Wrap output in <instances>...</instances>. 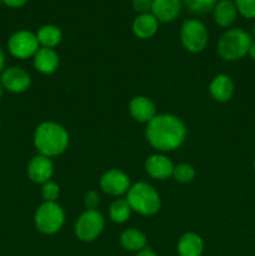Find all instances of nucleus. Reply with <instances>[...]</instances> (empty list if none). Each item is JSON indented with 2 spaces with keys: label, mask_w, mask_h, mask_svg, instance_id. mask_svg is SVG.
<instances>
[{
  "label": "nucleus",
  "mask_w": 255,
  "mask_h": 256,
  "mask_svg": "<svg viewBox=\"0 0 255 256\" xmlns=\"http://www.w3.org/2000/svg\"><path fill=\"white\" fill-rule=\"evenodd\" d=\"M130 115L138 122L148 124L156 115V106L152 99L142 95L132 98L129 104Z\"/></svg>",
  "instance_id": "14"
},
{
  "label": "nucleus",
  "mask_w": 255,
  "mask_h": 256,
  "mask_svg": "<svg viewBox=\"0 0 255 256\" xmlns=\"http://www.w3.org/2000/svg\"><path fill=\"white\" fill-rule=\"evenodd\" d=\"M34 145L40 155L54 158L62 155L69 146V132L55 122H44L34 132Z\"/></svg>",
  "instance_id": "2"
},
{
  "label": "nucleus",
  "mask_w": 255,
  "mask_h": 256,
  "mask_svg": "<svg viewBox=\"0 0 255 256\" xmlns=\"http://www.w3.org/2000/svg\"><path fill=\"white\" fill-rule=\"evenodd\" d=\"M0 4H2V0H0Z\"/></svg>",
  "instance_id": "37"
},
{
  "label": "nucleus",
  "mask_w": 255,
  "mask_h": 256,
  "mask_svg": "<svg viewBox=\"0 0 255 256\" xmlns=\"http://www.w3.org/2000/svg\"><path fill=\"white\" fill-rule=\"evenodd\" d=\"M186 134L184 122L172 114H156L148 122L145 130L148 142L162 152H172L182 146Z\"/></svg>",
  "instance_id": "1"
},
{
  "label": "nucleus",
  "mask_w": 255,
  "mask_h": 256,
  "mask_svg": "<svg viewBox=\"0 0 255 256\" xmlns=\"http://www.w3.org/2000/svg\"><path fill=\"white\" fill-rule=\"evenodd\" d=\"M234 82L226 74L216 75L209 85L210 95L218 102H229L234 95Z\"/></svg>",
  "instance_id": "15"
},
{
  "label": "nucleus",
  "mask_w": 255,
  "mask_h": 256,
  "mask_svg": "<svg viewBox=\"0 0 255 256\" xmlns=\"http://www.w3.org/2000/svg\"><path fill=\"white\" fill-rule=\"evenodd\" d=\"M32 59L35 69L44 75L52 74L59 66V55L54 49L49 48H40Z\"/></svg>",
  "instance_id": "18"
},
{
  "label": "nucleus",
  "mask_w": 255,
  "mask_h": 256,
  "mask_svg": "<svg viewBox=\"0 0 255 256\" xmlns=\"http://www.w3.org/2000/svg\"><path fill=\"white\" fill-rule=\"evenodd\" d=\"M252 32H254V35H255V24H254V29H252Z\"/></svg>",
  "instance_id": "35"
},
{
  "label": "nucleus",
  "mask_w": 255,
  "mask_h": 256,
  "mask_svg": "<svg viewBox=\"0 0 255 256\" xmlns=\"http://www.w3.org/2000/svg\"><path fill=\"white\" fill-rule=\"evenodd\" d=\"M54 174V164L52 159L44 155H36L28 164V176L35 184H45L50 182Z\"/></svg>",
  "instance_id": "11"
},
{
  "label": "nucleus",
  "mask_w": 255,
  "mask_h": 256,
  "mask_svg": "<svg viewBox=\"0 0 255 256\" xmlns=\"http://www.w3.org/2000/svg\"><path fill=\"white\" fill-rule=\"evenodd\" d=\"M135 256H158V255L155 254V252H152V250L146 249V248H145V249H142V252H136V255H135Z\"/></svg>",
  "instance_id": "30"
},
{
  "label": "nucleus",
  "mask_w": 255,
  "mask_h": 256,
  "mask_svg": "<svg viewBox=\"0 0 255 256\" xmlns=\"http://www.w3.org/2000/svg\"><path fill=\"white\" fill-rule=\"evenodd\" d=\"M84 204L86 210H96L98 205L100 204V196L95 190H89L84 196Z\"/></svg>",
  "instance_id": "27"
},
{
  "label": "nucleus",
  "mask_w": 255,
  "mask_h": 256,
  "mask_svg": "<svg viewBox=\"0 0 255 256\" xmlns=\"http://www.w3.org/2000/svg\"><path fill=\"white\" fill-rule=\"evenodd\" d=\"M238 9L234 0H219L212 9L214 22L222 28H229L238 18Z\"/></svg>",
  "instance_id": "16"
},
{
  "label": "nucleus",
  "mask_w": 255,
  "mask_h": 256,
  "mask_svg": "<svg viewBox=\"0 0 255 256\" xmlns=\"http://www.w3.org/2000/svg\"><path fill=\"white\" fill-rule=\"evenodd\" d=\"M36 38L38 42H39L40 48L54 49L55 46H58V45L62 42V32L59 26H56V25L48 24L38 30Z\"/></svg>",
  "instance_id": "21"
},
{
  "label": "nucleus",
  "mask_w": 255,
  "mask_h": 256,
  "mask_svg": "<svg viewBox=\"0 0 255 256\" xmlns=\"http://www.w3.org/2000/svg\"><path fill=\"white\" fill-rule=\"evenodd\" d=\"M5 69V55H4V52H2V49L0 48V75H2V72H4Z\"/></svg>",
  "instance_id": "31"
},
{
  "label": "nucleus",
  "mask_w": 255,
  "mask_h": 256,
  "mask_svg": "<svg viewBox=\"0 0 255 256\" xmlns=\"http://www.w3.org/2000/svg\"><path fill=\"white\" fill-rule=\"evenodd\" d=\"M130 179L124 172L119 169H110L100 178V188L105 194L112 196H122L129 192Z\"/></svg>",
  "instance_id": "10"
},
{
  "label": "nucleus",
  "mask_w": 255,
  "mask_h": 256,
  "mask_svg": "<svg viewBox=\"0 0 255 256\" xmlns=\"http://www.w3.org/2000/svg\"><path fill=\"white\" fill-rule=\"evenodd\" d=\"M42 196L44 202H56L60 196V186L54 182H48L42 185Z\"/></svg>",
  "instance_id": "25"
},
{
  "label": "nucleus",
  "mask_w": 255,
  "mask_h": 256,
  "mask_svg": "<svg viewBox=\"0 0 255 256\" xmlns=\"http://www.w3.org/2000/svg\"><path fill=\"white\" fill-rule=\"evenodd\" d=\"M152 0H132V9L139 14L152 12Z\"/></svg>",
  "instance_id": "28"
},
{
  "label": "nucleus",
  "mask_w": 255,
  "mask_h": 256,
  "mask_svg": "<svg viewBox=\"0 0 255 256\" xmlns=\"http://www.w3.org/2000/svg\"><path fill=\"white\" fill-rule=\"evenodd\" d=\"M180 40L185 50L192 54H198L206 48L209 42V32L204 22L200 20H185L180 29Z\"/></svg>",
  "instance_id": "6"
},
{
  "label": "nucleus",
  "mask_w": 255,
  "mask_h": 256,
  "mask_svg": "<svg viewBox=\"0 0 255 256\" xmlns=\"http://www.w3.org/2000/svg\"><path fill=\"white\" fill-rule=\"evenodd\" d=\"M105 228V219L98 210H85L75 222L74 232L80 242H90L100 236Z\"/></svg>",
  "instance_id": "7"
},
{
  "label": "nucleus",
  "mask_w": 255,
  "mask_h": 256,
  "mask_svg": "<svg viewBox=\"0 0 255 256\" xmlns=\"http://www.w3.org/2000/svg\"><path fill=\"white\" fill-rule=\"evenodd\" d=\"M125 199L129 202L132 212H136L138 214L144 216H152L162 206L159 192L154 186L144 182L132 185Z\"/></svg>",
  "instance_id": "3"
},
{
  "label": "nucleus",
  "mask_w": 255,
  "mask_h": 256,
  "mask_svg": "<svg viewBox=\"0 0 255 256\" xmlns=\"http://www.w3.org/2000/svg\"><path fill=\"white\" fill-rule=\"evenodd\" d=\"M29 0H2V4H5L6 6L12 8V9H18V8L24 6Z\"/></svg>",
  "instance_id": "29"
},
{
  "label": "nucleus",
  "mask_w": 255,
  "mask_h": 256,
  "mask_svg": "<svg viewBox=\"0 0 255 256\" xmlns=\"http://www.w3.org/2000/svg\"><path fill=\"white\" fill-rule=\"evenodd\" d=\"M40 49L36 34L30 30H18L8 40V50L16 59H29L34 58Z\"/></svg>",
  "instance_id": "8"
},
{
  "label": "nucleus",
  "mask_w": 255,
  "mask_h": 256,
  "mask_svg": "<svg viewBox=\"0 0 255 256\" xmlns=\"http://www.w3.org/2000/svg\"><path fill=\"white\" fill-rule=\"evenodd\" d=\"M219 0H182V4L194 14H205L212 12Z\"/></svg>",
  "instance_id": "24"
},
{
  "label": "nucleus",
  "mask_w": 255,
  "mask_h": 256,
  "mask_svg": "<svg viewBox=\"0 0 255 256\" xmlns=\"http://www.w3.org/2000/svg\"><path fill=\"white\" fill-rule=\"evenodd\" d=\"M120 245L128 252H139L146 246V236L138 229H126L120 235Z\"/></svg>",
  "instance_id": "20"
},
{
  "label": "nucleus",
  "mask_w": 255,
  "mask_h": 256,
  "mask_svg": "<svg viewBox=\"0 0 255 256\" xmlns=\"http://www.w3.org/2000/svg\"><path fill=\"white\" fill-rule=\"evenodd\" d=\"M182 0H152V14L159 22H172L182 12Z\"/></svg>",
  "instance_id": "13"
},
{
  "label": "nucleus",
  "mask_w": 255,
  "mask_h": 256,
  "mask_svg": "<svg viewBox=\"0 0 255 256\" xmlns=\"http://www.w3.org/2000/svg\"><path fill=\"white\" fill-rule=\"evenodd\" d=\"M179 256H202L204 252V242L196 232H185L178 242Z\"/></svg>",
  "instance_id": "19"
},
{
  "label": "nucleus",
  "mask_w": 255,
  "mask_h": 256,
  "mask_svg": "<svg viewBox=\"0 0 255 256\" xmlns=\"http://www.w3.org/2000/svg\"><path fill=\"white\" fill-rule=\"evenodd\" d=\"M252 39L245 30L229 29L218 42V52L226 62H238L248 55Z\"/></svg>",
  "instance_id": "4"
},
{
  "label": "nucleus",
  "mask_w": 255,
  "mask_h": 256,
  "mask_svg": "<svg viewBox=\"0 0 255 256\" xmlns=\"http://www.w3.org/2000/svg\"><path fill=\"white\" fill-rule=\"evenodd\" d=\"M195 169L192 165L188 164V162H182L174 166V172H172V176L176 182H182V184H189L195 179Z\"/></svg>",
  "instance_id": "23"
},
{
  "label": "nucleus",
  "mask_w": 255,
  "mask_h": 256,
  "mask_svg": "<svg viewBox=\"0 0 255 256\" xmlns=\"http://www.w3.org/2000/svg\"><path fill=\"white\" fill-rule=\"evenodd\" d=\"M132 29L135 36L139 38V39L146 40L156 34L158 29H159V22L152 12L139 14L132 22Z\"/></svg>",
  "instance_id": "17"
},
{
  "label": "nucleus",
  "mask_w": 255,
  "mask_h": 256,
  "mask_svg": "<svg viewBox=\"0 0 255 256\" xmlns=\"http://www.w3.org/2000/svg\"><path fill=\"white\" fill-rule=\"evenodd\" d=\"M0 82L5 90L14 94H22L30 88L32 78L29 72L19 66L5 68L4 72L0 75Z\"/></svg>",
  "instance_id": "9"
},
{
  "label": "nucleus",
  "mask_w": 255,
  "mask_h": 256,
  "mask_svg": "<svg viewBox=\"0 0 255 256\" xmlns=\"http://www.w3.org/2000/svg\"><path fill=\"white\" fill-rule=\"evenodd\" d=\"M238 12L245 19H255V0H234Z\"/></svg>",
  "instance_id": "26"
},
{
  "label": "nucleus",
  "mask_w": 255,
  "mask_h": 256,
  "mask_svg": "<svg viewBox=\"0 0 255 256\" xmlns=\"http://www.w3.org/2000/svg\"><path fill=\"white\" fill-rule=\"evenodd\" d=\"M65 222V212L58 202H44L34 214L35 228L42 234H56Z\"/></svg>",
  "instance_id": "5"
},
{
  "label": "nucleus",
  "mask_w": 255,
  "mask_h": 256,
  "mask_svg": "<svg viewBox=\"0 0 255 256\" xmlns=\"http://www.w3.org/2000/svg\"><path fill=\"white\" fill-rule=\"evenodd\" d=\"M132 208L126 199H116L112 202L109 209V218L115 224H124L132 215Z\"/></svg>",
  "instance_id": "22"
},
{
  "label": "nucleus",
  "mask_w": 255,
  "mask_h": 256,
  "mask_svg": "<svg viewBox=\"0 0 255 256\" xmlns=\"http://www.w3.org/2000/svg\"><path fill=\"white\" fill-rule=\"evenodd\" d=\"M145 170L152 179L165 180L168 178L172 176L174 164L165 155L152 154L145 162Z\"/></svg>",
  "instance_id": "12"
},
{
  "label": "nucleus",
  "mask_w": 255,
  "mask_h": 256,
  "mask_svg": "<svg viewBox=\"0 0 255 256\" xmlns=\"http://www.w3.org/2000/svg\"><path fill=\"white\" fill-rule=\"evenodd\" d=\"M0 128H2V120H0Z\"/></svg>",
  "instance_id": "36"
},
{
  "label": "nucleus",
  "mask_w": 255,
  "mask_h": 256,
  "mask_svg": "<svg viewBox=\"0 0 255 256\" xmlns=\"http://www.w3.org/2000/svg\"><path fill=\"white\" fill-rule=\"evenodd\" d=\"M252 168H254V172H255V159H254V162H252Z\"/></svg>",
  "instance_id": "34"
},
{
  "label": "nucleus",
  "mask_w": 255,
  "mask_h": 256,
  "mask_svg": "<svg viewBox=\"0 0 255 256\" xmlns=\"http://www.w3.org/2000/svg\"><path fill=\"white\" fill-rule=\"evenodd\" d=\"M248 55L252 58V62H255V42H252V45H250V49H249V52H248Z\"/></svg>",
  "instance_id": "32"
},
{
  "label": "nucleus",
  "mask_w": 255,
  "mask_h": 256,
  "mask_svg": "<svg viewBox=\"0 0 255 256\" xmlns=\"http://www.w3.org/2000/svg\"><path fill=\"white\" fill-rule=\"evenodd\" d=\"M4 86H2V82H0V99H2V94H4Z\"/></svg>",
  "instance_id": "33"
}]
</instances>
